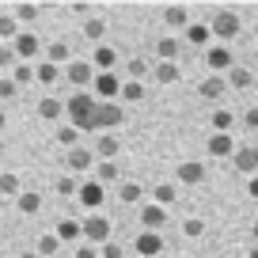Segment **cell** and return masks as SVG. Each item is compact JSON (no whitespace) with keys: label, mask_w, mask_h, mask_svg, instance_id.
Instances as JSON below:
<instances>
[{"label":"cell","mask_w":258,"mask_h":258,"mask_svg":"<svg viewBox=\"0 0 258 258\" xmlns=\"http://www.w3.org/2000/svg\"><path fill=\"white\" fill-rule=\"evenodd\" d=\"M73 258H99V247H91V243H80Z\"/></svg>","instance_id":"cell-42"},{"label":"cell","mask_w":258,"mask_h":258,"mask_svg":"<svg viewBox=\"0 0 258 258\" xmlns=\"http://www.w3.org/2000/svg\"><path fill=\"white\" fill-rule=\"evenodd\" d=\"M19 258H38V254H19Z\"/></svg>","instance_id":"cell-47"},{"label":"cell","mask_w":258,"mask_h":258,"mask_svg":"<svg viewBox=\"0 0 258 258\" xmlns=\"http://www.w3.org/2000/svg\"><path fill=\"white\" fill-rule=\"evenodd\" d=\"M235 27H239V19H235L232 12H220V16H217V31H220V34H232Z\"/></svg>","instance_id":"cell-31"},{"label":"cell","mask_w":258,"mask_h":258,"mask_svg":"<svg viewBox=\"0 0 258 258\" xmlns=\"http://www.w3.org/2000/svg\"><path fill=\"white\" fill-rule=\"evenodd\" d=\"M137 254H163L160 232H141V235H137Z\"/></svg>","instance_id":"cell-12"},{"label":"cell","mask_w":258,"mask_h":258,"mask_svg":"<svg viewBox=\"0 0 258 258\" xmlns=\"http://www.w3.org/2000/svg\"><path fill=\"white\" fill-rule=\"evenodd\" d=\"M160 258H171V254H160Z\"/></svg>","instance_id":"cell-49"},{"label":"cell","mask_w":258,"mask_h":258,"mask_svg":"<svg viewBox=\"0 0 258 258\" xmlns=\"http://www.w3.org/2000/svg\"><path fill=\"white\" fill-rule=\"evenodd\" d=\"M202 175H205V163L186 160L182 167H178V178H182V182H202Z\"/></svg>","instance_id":"cell-20"},{"label":"cell","mask_w":258,"mask_h":258,"mask_svg":"<svg viewBox=\"0 0 258 258\" xmlns=\"http://www.w3.org/2000/svg\"><path fill=\"white\" fill-rule=\"evenodd\" d=\"M0 194H16V198H19V178L12 175V171H4V175H0Z\"/></svg>","instance_id":"cell-33"},{"label":"cell","mask_w":258,"mask_h":258,"mask_svg":"<svg viewBox=\"0 0 258 258\" xmlns=\"http://www.w3.org/2000/svg\"><path fill=\"white\" fill-rule=\"evenodd\" d=\"M95 110H99V99L91 95V91H73V99L64 103L69 125L80 129V133H99L95 129Z\"/></svg>","instance_id":"cell-1"},{"label":"cell","mask_w":258,"mask_h":258,"mask_svg":"<svg viewBox=\"0 0 258 258\" xmlns=\"http://www.w3.org/2000/svg\"><path fill=\"white\" fill-rule=\"evenodd\" d=\"M53 190H57V194H64V198H73V194L80 190V182H76L73 175H61V178L53 182Z\"/></svg>","instance_id":"cell-29"},{"label":"cell","mask_w":258,"mask_h":258,"mask_svg":"<svg viewBox=\"0 0 258 258\" xmlns=\"http://www.w3.org/2000/svg\"><path fill=\"white\" fill-rule=\"evenodd\" d=\"M202 228H205L202 220H186V235H202Z\"/></svg>","instance_id":"cell-45"},{"label":"cell","mask_w":258,"mask_h":258,"mask_svg":"<svg viewBox=\"0 0 258 258\" xmlns=\"http://www.w3.org/2000/svg\"><path fill=\"white\" fill-rule=\"evenodd\" d=\"M209 38V31H205V27H190V42H205Z\"/></svg>","instance_id":"cell-43"},{"label":"cell","mask_w":258,"mask_h":258,"mask_svg":"<svg viewBox=\"0 0 258 258\" xmlns=\"http://www.w3.org/2000/svg\"><path fill=\"white\" fill-rule=\"evenodd\" d=\"M202 95H205V99H217V95H220V80H205V84H202Z\"/></svg>","instance_id":"cell-41"},{"label":"cell","mask_w":258,"mask_h":258,"mask_svg":"<svg viewBox=\"0 0 258 258\" xmlns=\"http://www.w3.org/2000/svg\"><path fill=\"white\" fill-rule=\"evenodd\" d=\"M121 121H125V106L121 103H99L95 110V129L103 133V129H118Z\"/></svg>","instance_id":"cell-5"},{"label":"cell","mask_w":258,"mask_h":258,"mask_svg":"<svg viewBox=\"0 0 258 258\" xmlns=\"http://www.w3.org/2000/svg\"><path fill=\"white\" fill-rule=\"evenodd\" d=\"M12 49H16V61H31L34 53L42 49V42H38V34H31V31H23V34H16V42H12Z\"/></svg>","instance_id":"cell-8"},{"label":"cell","mask_w":258,"mask_h":258,"mask_svg":"<svg viewBox=\"0 0 258 258\" xmlns=\"http://www.w3.org/2000/svg\"><path fill=\"white\" fill-rule=\"evenodd\" d=\"M91 64H95V73H114V64H118V53H114V46L99 42V46H95V57H91Z\"/></svg>","instance_id":"cell-10"},{"label":"cell","mask_w":258,"mask_h":258,"mask_svg":"<svg viewBox=\"0 0 258 258\" xmlns=\"http://www.w3.org/2000/svg\"><path fill=\"white\" fill-rule=\"evenodd\" d=\"M99 258H125V250H121L114 239H106L103 247H99Z\"/></svg>","instance_id":"cell-36"},{"label":"cell","mask_w":258,"mask_h":258,"mask_svg":"<svg viewBox=\"0 0 258 258\" xmlns=\"http://www.w3.org/2000/svg\"><path fill=\"white\" fill-rule=\"evenodd\" d=\"M163 220H167L163 205H156V202H152V205H145V209H141V224H145V232H156Z\"/></svg>","instance_id":"cell-11"},{"label":"cell","mask_w":258,"mask_h":258,"mask_svg":"<svg viewBox=\"0 0 258 258\" xmlns=\"http://www.w3.org/2000/svg\"><path fill=\"white\" fill-rule=\"evenodd\" d=\"M64 76H69V84H73L76 91H88L91 84H95V64L91 61H76L73 57V61L64 64Z\"/></svg>","instance_id":"cell-4"},{"label":"cell","mask_w":258,"mask_h":258,"mask_svg":"<svg viewBox=\"0 0 258 258\" xmlns=\"http://www.w3.org/2000/svg\"><path fill=\"white\" fill-rule=\"evenodd\" d=\"M4 125H8V114H4V106H0V133H4Z\"/></svg>","instance_id":"cell-46"},{"label":"cell","mask_w":258,"mask_h":258,"mask_svg":"<svg viewBox=\"0 0 258 258\" xmlns=\"http://www.w3.org/2000/svg\"><path fill=\"white\" fill-rule=\"evenodd\" d=\"M80 232H84V243H91V247H103V243L110 239V220H106L103 213H91V217H84Z\"/></svg>","instance_id":"cell-2"},{"label":"cell","mask_w":258,"mask_h":258,"mask_svg":"<svg viewBox=\"0 0 258 258\" xmlns=\"http://www.w3.org/2000/svg\"><path fill=\"white\" fill-rule=\"evenodd\" d=\"M16 95H19L16 80H12V76H0V99H4V103H8V99H16Z\"/></svg>","instance_id":"cell-34"},{"label":"cell","mask_w":258,"mask_h":258,"mask_svg":"<svg viewBox=\"0 0 258 258\" xmlns=\"http://www.w3.org/2000/svg\"><path fill=\"white\" fill-rule=\"evenodd\" d=\"M118 198H121L125 205L141 202V186H137V182H121V186H118Z\"/></svg>","instance_id":"cell-28"},{"label":"cell","mask_w":258,"mask_h":258,"mask_svg":"<svg viewBox=\"0 0 258 258\" xmlns=\"http://www.w3.org/2000/svg\"><path fill=\"white\" fill-rule=\"evenodd\" d=\"M103 34H106V23L99 16H88L84 19V38L88 42H103Z\"/></svg>","instance_id":"cell-18"},{"label":"cell","mask_w":258,"mask_h":258,"mask_svg":"<svg viewBox=\"0 0 258 258\" xmlns=\"http://www.w3.org/2000/svg\"><path fill=\"white\" fill-rule=\"evenodd\" d=\"M91 95H95L99 103H118V95H121V76H118V73H95Z\"/></svg>","instance_id":"cell-3"},{"label":"cell","mask_w":258,"mask_h":258,"mask_svg":"<svg viewBox=\"0 0 258 258\" xmlns=\"http://www.w3.org/2000/svg\"><path fill=\"white\" fill-rule=\"evenodd\" d=\"M57 145H64V152H69V148H76V145H80V129L61 125V129H57Z\"/></svg>","instance_id":"cell-24"},{"label":"cell","mask_w":258,"mask_h":258,"mask_svg":"<svg viewBox=\"0 0 258 258\" xmlns=\"http://www.w3.org/2000/svg\"><path fill=\"white\" fill-rule=\"evenodd\" d=\"M125 73H129V76H133V80H137V84H141V76H145V73H148V69H145V61H141V57H133V61H129V64H125Z\"/></svg>","instance_id":"cell-38"},{"label":"cell","mask_w":258,"mask_h":258,"mask_svg":"<svg viewBox=\"0 0 258 258\" xmlns=\"http://www.w3.org/2000/svg\"><path fill=\"white\" fill-rule=\"evenodd\" d=\"M156 80H160V84H175L178 80V64L175 61H160V64H156Z\"/></svg>","instance_id":"cell-23"},{"label":"cell","mask_w":258,"mask_h":258,"mask_svg":"<svg viewBox=\"0 0 258 258\" xmlns=\"http://www.w3.org/2000/svg\"><path fill=\"white\" fill-rule=\"evenodd\" d=\"M16 209L23 213V217H34V213L42 209V194H34V190H23L16 198Z\"/></svg>","instance_id":"cell-15"},{"label":"cell","mask_w":258,"mask_h":258,"mask_svg":"<svg viewBox=\"0 0 258 258\" xmlns=\"http://www.w3.org/2000/svg\"><path fill=\"white\" fill-rule=\"evenodd\" d=\"M12 80H16V88H27V84H34V64H23V61H19L16 69H12Z\"/></svg>","instance_id":"cell-22"},{"label":"cell","mask_w":258,"mask_h":258,"mask_svg":"<svg viewBox=\"0 0 258 258\" xmlns=\"http://www.w3.org/2000/svg\"><path fill=\"white\" fill-rule=\"evenodd\" d=\"M95 171H99V182H103V186L118 182V163H114V160H103V163H95Z\"/></svg>","instance_id":"cell-25"},{"label":"cell","mask_w":258,"mask_h":258,"mask_svg":"<svg viewBox=\"0 0 258 258\" xmlns=\"http://www.w3.org/2000/svg\"><path fill=\"white\" fill-rule=\"evenodd\" d=\"M46 61L57 64V69L69 64V61H73V46H69V42H53V46H46Z\"/></svg>","instance_id":"cell-14"},{"label":"cell","mask_w":258,"mask_h":258,"mask_svg":"<svg viewBox=\"0 0 258 258\" xmlns=\"http://www.w3.org/2000/svg\"><path fill=\"white\" fill-rule=\"evenodd\" d=\"M57 76H61V69H57V64H49V61L34 64V80H38V84H46V88H53V84H57Z\"/></svg>","instance_id":"cell-17"},{"label":"cell","mask_w":258,"mask_h":258,"mask_svg":"<svg viewBox=\"0 0 258 258\" xmlns=\"http://www.w3.org/2000/svg\"><path fill=\"white\" fill-rule=\"evenodd\" d=\"M163 19H167L171 27H186V8H175V4H171V8H163Z\"/></svg>","instance_id":"cell-32"},{"label":"cell","mask_w":258,"mask_h":258,"mask_svg":"<svg viewBox=\"0 0 258 258\" xmlns=\"http://www.w3.org/2000/svg\"><path fill=\"white\" fill-rule=\"evenodd\" d=\"M91 163H95V152H91V148H84V145H76V148H69V152H64V167L73 171V175H84Z\"/></svg>","instance_id":"cell-7"},{"label":"cell","mask_w":258,"mask_h":258,"mask_svg":"<svg viewBox=\"0 0 258 258\" xmlns=\"http://www.w3.org/2000/svg\"><path fill=\"white\" fill-rule=\"evenodd\" d=\"M156 49H160V57H163V61H175V53H178V42H175V38H163Z\"/></svg>","instance_id":"cell-35"},{"label":"cell","mask_w":258,"mask_h":258,"mask_svg":"<svg viewBox=\"0 0 258 258\" xmlns=\"http://www.w3.org/2000/svg\"><path fill=\"white\" fill-rule=\"evenodd\" d=\"M0 156H4V141H0Z\"/></svg>","instance_id":"cell-48"},{"label":"cell","mask_w":258,"mask_h":258,"mask_svg":"<svg viewBox=\"0 0 258 258\" xmlns=\"http://www.w3.org/2000/svg\"><path fill=\"white\" fill-rule=\"evenodd\" d=\"M53 235H57L61 243H76V239H84V232H80V220H57Z\"/></svg>","instance_id":"cell-13"},{"label":"cell","mask_w":258,"mask_h":258,"mask_svg":"<svg viewBox=\"0 0 258 258\" xmlns=\"http://www.w3.org/2000/svg\"><path fill=\"white\" fill-rule=\"evenodd\" d=\"M118 148H121V141H118V133H99V141H95V160H114L118 156Z\"/></svg>","instance_id":"cell-9"},{"label":"cell","mask_w":258,"mask_h":258,"mask_svg":"<svg viewBox=\"0 0 258 258\" xmlns=\"http://www.w3.org/2000/svg\"><path fill=\"white\" fill-rule=\"evenodd\" d=\"M76 198H80V205H84V209H91V213H95L99 205H103V198H106V186L99 182V178H91V182H80Z\"/></svg>","instance_id":"cell-6"},{"label":"cell","mask_w":258,"mask_h":258,"mask_svg":"<svg viewBox=\"0 0 258 258\" xmlns=\"http://www.w3.org/2000/svg\"><path fill=\"white\" fill-rule=\"evenodd\" d=\"M235 160H239V167H254V160H258V156H254V152H239Z\"/></svg>","instance_id":"cell-44"},{"label":"cell","mask_w":258,"mask_h":258,"mask_svg":"<svg viewBox=\"0 0 258 258\" xmlns=\"http://www.w3.org/2000/svg\"><path fill=\"white\" fill-rule=\"evenodd\" d=\"M118 99H125V103H137V99H145V88H141L137 80H129V84H121V95Z\"/></svg>","instance_id":"cell-27"},{"label":"cell","mask_w":258,"mask_h":258,"mask_svg":"<svg viewBox=\"0 0 258 258\" xmlns=\"http://www.w3.org/2000/svg\"><path fill=\"white\" fill-rule=\"evenodd\" d=\"M57 250H61V239H57L53 232H46V235H38V247H34V254L38 258H53Z\"/></svg>","instance_id":"cell-16"},{"label":"cell","mask_w":258,"mask_h":258,"mask_svg":"<svg viewBox=\"0 0 258 258\" xmlns=\"http://www.w3.org/2000/svg\"><path fill=\"white\" fill-rule=\"evenodd\" d=\"M38 4H31V0H23V4H16L12 8V16H16V23H31V19H38Z\"/></svg>","instance_id":"cell-21"},{"label":"cell","mask_w":258,"mask_h":258,"mask_svg":"<svg viewBox=\"0 0 258 258\" xmlns=\"http://www.w3.org/2000/svg\"><path fill=\"white\" fill-rule=\"evenodd\" d=\"M228 148H232V141H228V137H213V141H209V152H213V156H224Z\"/></svg>","instance_id":"cell-39"},{"label":"cell","mask_w":258,"mask_h":258,"mask_svg":"<svg viewBox=\"0 0 258 258\" xmlns=\"http://www.w3.org/2000/svg\"><path fill=\"white\" fill-rule=\"evenodd\" d=\"M61 114H64V103H57V99H42V103H38V118L57 121Z\"/></svg>","instance_id":"cell-19"},{"label":"cell","mask_w":258,"mask_h":258,"mask_svg":"<svg viewBox=\"0 0 258 258\" xmlns=\"http://www.w3.org/2000/svg\"><path fill=\"white\" fill-rule=\"evenodd\" d=\"M152 194H156V205H171V202H175V186H171V182H160Z\"/></svg>","instance_id":"cell-30"},{"label":"cell","mask_w":258,"mask_h":258,"mask_svg":"<svg viewBox=\"0 0 258 258\" xmlns=\"http://www.w3.org/2000/svg\"><path fill=\"white\" fill-rule=\"evenodd\" d=\"M16 49H12V46H0V69H16Z\"/></svg>","instance_id":"cell-37"},{"label":"cell","mask_w":258,"mask_h":258,"mask_svg":"<svg viewBox=\"0 0 258 258\" xmlns=\"http://www.w3.org/2000/svg\"><path fill=\"white\" fill-rule=\"evenodd\" d=\"M16 34H19L16 16H12V12H0V38H12V42H16Z\"/></svg>","instance_id":"cell-26"},{"label":"cell","mask_w":258,"mask_h":258,"mask_svg":"<svg viewBox=\"0 0 258 258\" xmlns=\"http://www.w3.org/2000/svg\"><path fill=\"white\" fill-rule=\"evenodd\" d=\"M209 64L213 69H224L228 64V49H209Z\"/></svg>","instance_id":"cell-40"}]
</instances>
